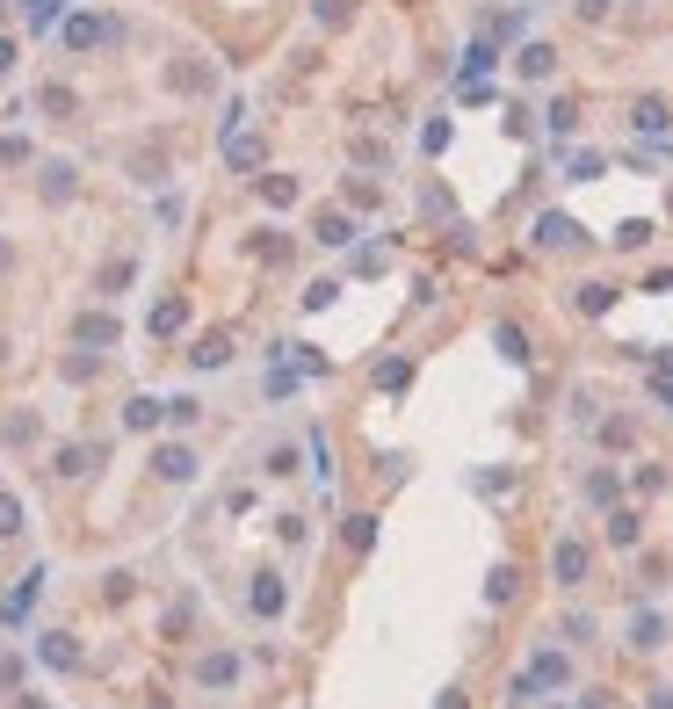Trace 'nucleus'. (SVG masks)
<instances>
[{"label":"nucleus","instance_id":"f257e3e1","mask_svg":"<svg viewBox=\"0 0 673 709\" xmlns=\"http://www.w3.org/2000/svg\"><path fill=\"white\" fill-rule=\"evenodd\" d=\"M58 37H66V51H95V44L124 37V22H109V15H66V22H58Z\"/></svg>","mask_w":673,"mask_h":709},{"label":"nucleus","instance_id":"f03ea898","mask_svg":"<svg viewBox=\"0 0 673 709\" xmlns=\"http://www.w3.org/2000/svg\"><path fill=\"white\" fill-rule=\"evenodd\" d=\"M536 246H543V254H572V246H587V232H579L565 210H543V218H536Z\"/></svg>","mask_w":673,"mask_h":709},{"label":"nucleus","instance_id":"7ed1b4c3","mask_svg":"<svg viewBox=\"0 0 673 709\" xmlns=\"http://www.w3.org/2000/svg\"><path fill=\"white\" fill-rule=\"evenodd\" d=\"M587 543L579 536H558V550H550V572H558V587H587Z\"/></svg>","mask_w":673,"mask_h":709},{"label":"nucleus","instance_id":"20e7f679","mask_svg":"<svg viewBox=\"0 0 673 709\" xmlns=\"http://www.w3.org/2000/svg\"><path fill=\"white\" fill-rule=\"evenodd\" d=\"M268 160V145L254 138V131H239V123H225V167H239V174H254Z\"/></svg>","mask_w":673,"mask_h":709},{"label":"nucleus","instance_id":"39448f33","mask_svg":"<svg viewBox=\"0 0 673 709\" xmlns=\"http://www.w3.org/2000/svg\"><path fill=\"white\" fill-rule=\"evenodd\" d=\"M152 471H160L167 485H189V478H196V449H189V442H167V449H152Z\"/></svg>","mask_w":673,"mask_h":709},{"label":"nucleus","instance_id":"423d86ee","mask_svg":"<svg viewBox=\"0 0 673 709\" xmlns=\"http://www.w3.org/2000/svg\"><path fill=\"white\" fill-rule=\"evenodd\" d=\"M73 341L80 348H116V341H124V326H116L109 312H87V319H73Z\"/></svg>","mask_w":673,"mask_h":709},{"label":"nucleus","instance_id":"0eeeda50","mask_svg":"<svg viewBox=\"0 0 673 709\" xmlns=\"http://www.w3.org/2000/svg\"><path fill=\"white\" fill-rule=\"evenodd\" d=\"M124 427H131V435H152V427H167V398H131V406H124Z\"/></svg>","mask_w":673,"mask_h":709},{"label":"nucleus","instance_id":"6e6552de","mask_svg":"<svg viewBox=\"0 0 673 709\" xmlns=\"http://www.w3.org/2000/svg\"><path fill=\"white\" fill-rule=\"evenodd\" d=\"M37 189H44V203H73V189H80V174H73L66 160H44V181H37Z\"/></svg>","mask_w":673,"mask_h":709},{"label":"nucleus","instance_id":"1a4fd4ad","mask_svg":"<svg viewBox=\"0 0 673 709\" xmlns=\"http://www.w3.org/2000/svg\"><path fill=\"white\" fill-rule=\"evenodd\" d=\"M529 681H536V688H565V681H572V659H565V652H536Z\"/></svg>","mask_w":673,"mask_h":709},{"label":"nucleus","instance_id":"9d476101","mask_svg":"<svg viewBox=\"0 0 673 709\" xmlns=\"http://www.w3.org/2000/svg\"><path fill=\"white\" fill-rule=\"evenodd\" d=\"M630 123H637L645 138H666V131H673V116H666V102H659V95H645V102H637V109H630Z\"/></svg>","mask_w":673,"mask_h":709},{"label":"nucleus","instance_id":"9b49d317","mask_svg":"<svg viewBox=\"0 0 673 709\" xmlns=\"http://www.w3.org/2000/svg\"><path fill=\"white\" fill-rule=\"evenodd\" d=\"M189 362H196V369H225V362H232V333H203V341L189 348Z\"/></svg>","mask_w":673,"mask_h":709},{"label":"nucleus","instance_id":"f8f14e48","mask_svg":"<svg viewBox=\"0 0 673 709\" xmlns=\"http://www.w3.org/2000/svg\"><path fill=\"white\" fill-rule=\"evenodd\" d=\"M95 464H102V449H87V442H73V449H58V464H51V471H58V478H87V471H95Z\"/></svg>","mask_w":673,"mask_h":709},{"label":"nucleus","instance_id":"ddd939ff","mask_svg":"<svg viewBox=\"0 0 673 709\" xmlns=\"http://www.w3.org/2000/svg\"><path fill=\"white\" fill-rule=\"evenodd\" d=\"M196 681H203V688H232V681H239V659H232V652H210V659L196 666Z\"/></svg>","mask_w":673,"mask_h":709},{"label":"nucleus","instance_id":"4468645a","mask_svg":"<svg viewBox=\"0 0 673 709\" xmlns=\"http://www.w3.org/2000/svg\"><path fill=\"white\" fill-rule=\"evenodd\" d=\"M514 66H522V80H550V73H558V51H550V44H522Z\"/></svg>","mask_w":673,"mask_h":709},{"label":"nucleus","instance_id":"2eb2a0df","mask_svg":"<svg viewBox=\"0 0 673 709\" xmlns=\"http://www.w3.org/2000/svg\"><path fill=\"white\" fill-rule=\"evenodd\" d=\"M37 109L66 123V116H80V95H73V87H37Z\"/></svg>","mask_w":673,"mask_h":709},{"label":"nucleus","instance_id":"dca6fc26","mask_svg":"<svg viewBox=\"0 0 673 709\" xmlns=\"http://www.w3.org/2000/svg\"><path fill=\"white\" fill-rule=\"evenodd\" d=\"M283 601H290V594H283V579L261 572V579H254V615H283Z\"/></svg>","mask_w":673,"mask_h":709},{"label":"nucleus","instance_id":"f3484780","mask_svg":"<svg viewBox=\"0 0 673 709\" xmlns=\"http://www.w3.org/2000/svg\"><path fill=\"white\" fill-rule=\"evenodd\" d=\"M312 239H319V246H348V239H355V225L341 218V210H319V225H312Z\"/></svg>","mask_w":673,"mask_h":709},{"label":"nucleus","instance_id":"a211bd4d","mask_svg":"<svg viewBox=\"0 0 673 709\" xmlns=\"http://www.w3.org/2000/svg\"><path fill=\"white\" fill-rule=\"evenodd\" d=\"M181 326H189V304H181V297L152 304V333H160V341H167V333H181Z\"/></svg>","mask_w":673,"mask_h":709},{"label":"nucleus","instance_id":"6ab92c4d","mask_svg":"<svg viewBox=\"0 0 673 709\" xmlns=\"http://www.w3.org/2000/svg\"><path fill=\"white\" fill-rule=\"evenodd\" d=\"M37 652H44V666H58V673H73V666H80V644H73V637H44Z\"/></svg>","mask_w":673,"mask_h":709},{"label":"nucleus","instance_id":"aec40b11","mask_svg":"<svg viewBox=\"0 0 673 709\" xmlns=\"http://www.w3.org/2000/svg\"><path fill=\"white\" fill-rule=\"evenodd\" d=\"M261 196H268V210H290V203H297V181H290V174H268Z\"/></svg>","mask_w":673,"mask_h":709},{"label":"nucleus","instance_id":"412c9836","mask_svg":"<svg viewBox=\"0 0 673 709\" xmlns=\"http://www.w3.org/2000/svg\"><path fill=\"white\" fill-rule=\"evenodd\" d=\"M608 304H616V290H608V283H579V312H587V319H601Z\"/></svg>","mask_w":673,"mask_h":709},{"label":"nucleus","instance_id":"4be33fe9","mask_svg":"<svg viewBox=\"0 0 673 709\" xmlns=\"http://www.w3.org/2000/svg\"><path fill=\"white\" fill-rule=\"evenodd\" d=\"M493 348H500L507 362H529V333H522V326H500V333H493Z\"/></svg>","mask_w":673,"mask_h":709},{"label":"nucleus","instance_id":"5701e85b","mask_svg":"<svg viewBox=\"0 0 673 709\" xmlns=\"http://www.w3.org/2000/svg\"><path fill=\"white\" fill-rule=\"evenodd\" d=\"M543 123H550V138H572V131H579V109H572V102H550Z\"/></svg>","mask_w":673,"mask_h":709},{"label":"nucleus","instance_id":"b1692460","mask_svg":"<svg viewBox=\"0 0 673 709\" xmlns=\"http://www.w3.org/2000/svg\"><path fill=\"white\" fill-rule=\"evenodd\" d=\"M131 283H138V261H109V268H102V297L131 290Z\"/></svg>","mask_w":673,"mask_h":709},{"label":"nucleus","instance_id":"393cba45","mask_svg":"<svg viewBox=\"0 0 673 709\" xmlns=\"http://www.w3.org/2000/svg\"><path fill=\"white\" fill-rule=\"evenodd\" d=\"M659 637H666V623H659V615H637V623H630V644H637V652H652Z\"/></svg>","mask_w":673,"mask_h":709},{"label":"nucleus","instance_id":"a878e982","mask_svg":"<svg viewBox=\"0 0 673 709\" xmlns=\"http://www.w3.org/2000/svg\"><path fill=\"white\" fill-rule=\"evenodd\" d=\"M413 384V369L399 362V355H391V362H377V391H406Z\"/></svg>","mask_w":673,"mask_h":709},{"label":"nucleus","instance_id":"bb28decb","mask_svg":"<svg viewBox=\"0 0 673 709\" xmlns=\"http://www.w3.org/2000/svg\"><path fill=\"white\" fill-rule=\"evenodd\" d=\"M608 543H616V550H630V543H637V514H623V507L608 514Z\"/></svg>","mask_w":673,"mask_h":709},{"label":"nucleus","instance_id":"cd10ccee","mask_svg":"<svg viewBox=\"0 0 673 709\" xmlns=\"http://www.w3.org/2000/svg\"><path fill=\"white\" fill-rule=\"evenodd\" d=\"M167 80L181 87V95H203V87H210V66H174Z\"/></svg>","mask_w":673,"mask_h":709},{"label":"nucleus","instance_id":"c85d7f7f","mask_svg":"<svg viewBox=\"0 0 673 709\" xmlns=\"http://www.w3.org/2000/svg\"><path fill=\"white\" fill-rule=\"evenodd\" d=\"M377 543V521L370 514H348V550H370Z\"/></svg>","mask_w":673,"mask_h":709},{"label":"nucleus","instance_id":"c756f323","mask_svg":"<svg viewBox=\"0 0 673 709\" xmlns=\"http://www.w3.org/2000/svg\"><path fill=\"white\" fill-rule=\"evenodd\" d=\"M22 22L29 29H51L58 22V0H22Z\"/></svg>","mask_w":673,"mask_h":709},{"label":"nucleus","instance_id":"7c9ffc66","mask_svg":"<svg viewBox=\"0 0 673 709\" xmlns=\"http://www.w3.org/2000/svg\"><path fill=\"white\" fill-rule=\"evenodd\" d=\"M0 167H29V138H22V131L0 138Z\"/></svg>","mask_w":673,"mask_h":709},{"label":"nucleus","instance_id":"2f4dec72","mask_svg":"<svg viewBox=\"0 0 673 709\" xmlns=\"http://www.w3.org/2000/svg\"><path fill=\"white\" fill-rule=\"evenodd\" d=\"M514 579H522V572H514V565H500L493 579H485V601H514Z\"/></svg>","mask_w":673,"mask_h":709},{"label":"nucleus","instance_id":"473e14b6","mask_svg":"<svg viewBox=\"0 0 673 709\" xmlns=\"http://www.w3.org/2000/svg\"><path fill=\"white\" fill-rule=\"evenodd\" d=\"M196 413H203L196 398H167V427H196Z\"/></svg>","mask_w":673,"mask_h":709},{"label":"nucleus","instance_id":"72a5a7b5","mask_svg":"<svg viewBox=\"0 0 673 709\" xmlns=\"http://www.w3.org/2000/svg\"><path fill=\"white\" fill-rule=\"evenodd\" d=\"M0 536H22V500H8V492H0Z\"/></svg>","mask_w":673,"mask_h":709},{"label":"nucleus","instance_id":"f704fd0d","mask_svg":"<svg viewBox=\"0 0 673 709\" xmlns=\"http://www.w3.org/2000/svg\"><path fill=\"white\" fill-rule=\"evenodd\" d=\"M333 297H341V283H312V290H304V312H326Z\"/></svg>","mask_w":673,"mask_h":709},{"label":"nucleus","instance_id":"c9c22d12","mask_svg":"<svg viewBox=\"0 0 673 709\" xmlns=\"http://www.w3.org/2000/svg\"><path fill=\"white\" fill-rule=\"evenodd\" d=\"M645 239H652V225H645V218H630V225L616 232V246H630V254H637V246H645Z\"/></svg>","mask_w":673,"mask_h":709},{"label":"nucleus","instance_id":"e433bc0d","mask_svg":"<svg viewBox=\"0 0 673 709\" xmlns=\"http://www.w3.org/2000/svg\"><path fill=\"white\" fill-rule=\"evenodd\" d=\"M485 66H493V44H471V58H464V80H478Z\"/></svg>","mask_w":673,"mask_h":709},{"label":"nucleus","instance_id":"4c0bfd02","mask_svg":"<svg viewBox=\"0 0 673 709\" xmlns=\"http://www.w3.org/2000/svg\"><path fill=\"white\" fill-rule=\"evenodd\" d=\"M594 174H601V152H579V160H572V174H565V181H594Z\"/></svg>","mask_w":673,"mask_h":709},{"label":"nucleus","instance_id":"58836bf2","mask_svg":"<svg viewBox=\"0 0 673 709\" xmlns=\"http://www.w3.org/2000/svg\"><path fill=\"white\" fill-rule=\"evenodd\" d=\"M312 15L319 22H348V0H312Z\"/></svg>","mask_w":673,"mask_h":709},{"label":"nucleus","instance_id":"ea45409f","mask_svg":"<svg viewBox=\"0 0 673 709\" xmlns=\"http://www.w3.org/2000/svg\"><path fill=\"white\" fill-rule=\"evenodd\" d=\"M645 290H652V297H673V268H659V275H652Z\"/></svg>","mask_w":673,"mask_h":709},{"label":"nucleus","instance_id":"a19ab883","mask_svg":"<svg viewBox=\"0 0 673 709\" xmlns=\"http://www.w3.org/2000/svg\"><path fill=\"white\" fill-rule=\"evenodd\" d=\"M22 681V659H0V688H15Z\"/></svg>","mask_w":673,"mask_h":709},{"label":"nucleus","instance_id":"79ce46f5","mask_svg":"<svg viewBox=\"0 0 673 709\" xmlns=\"http://www.w3.org/2000/svg\"><path fill=\"white\" fill-rule=\"evenodd\" d=\"M8 268H15V246H8V239H0V275H8Z\"/></svg>","mask_w":673,"mask_h":709},{"label":"nucleus","instance_id":"37998d69","mask_svg":"<svg viewBox=\"0 0 673 709\" xmlns=\"http://www.w3.org/2000/svg\"><path fill=\"white\" fill-rule=\"evenodd\" d=\"M652 709H673V688H659V695H652Z\"/></svg>","mask_w":673,"mask_h":709},{"label":"nucleus","instance_id":"c03bdc74","mask_svg":"<svg viewBox=\"0 0 673 709\" xmlns=\"http://www.w3.org/2000/svg\"><path fill=\"white\" fill-rule=\"evenodd\" d=\"M8 66H15V44H0V73H8Z\"/></svg>","mask_w":673,"mask_h":709}]
</instances>
